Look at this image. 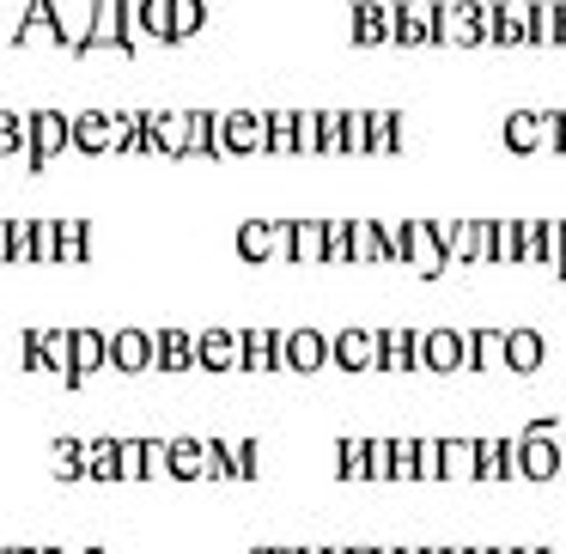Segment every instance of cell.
Segmentation results:
<instances>
[{
  "instance_id": "cell-1",
  "label": "cell",
  "mask_w": 566,
  "mask_h": 554,
  "mask_svg": "<svg viewBox=\"0 0 566 554\" xmlns=\"http://www.w3.org/2000/svg\"><path fill=\"white\" fill-rule=\"evenodd\" d=\"M98 50H111V55H135V19H128V0H92V19H86V31L74 38V62H86V55H98Z\"/></svg>"
},
{
  "instance_id": "cell-2",
  "label": "cell",
  "mask_w": 566,
  "mask_h": 554,
  "mask_svg": "<svg viewBox=\"0 0 566 554\" xmlns=\"http://www.w3.org/2000/svg\"><path fill=\"white\" fill-rule=\"evenodd\" d=\"M512 463H517V481H560V420L554 415L530 420L512 439Z\"/></svg>"
},
{
  "instance_id": "cell-3",
  "label": "cell",
  "mask_w": 566,
  "mask_h": 554,
  "mask_svg": "<svg viewBox=\"0 0 566 554\" xmlns=\"http://www.w3.org/2000/svg\"><path fill=\"white\" fill-rule=\"evenodd\" d=\"M451 269H481L493 262V220H432Z\"/></svg>"
},
{
  "instance_id": "cell-4",
  "label": "cell",
  "mask_w": 566,
  "mask_h": 554,
  "mask_svg": "<svg viewBox=\"0 0 566 554\" xmlns=\"http://www.w3.org/2000/svg\"><path fill=\"white\" fill-rule=\"evenodd\" d=\"M432 43L481 50V0H432Z\"/></svg>"
},
{
  "instance_id": "cell-5",
  "label": "cell",
  "mask_w": 566,
  "mask_h": 554,
  "mask_svg": "<svg viewBox=\"0 0 566 554\" xmlns=\"http://www.w3.org/2000/svg\"><path fill=\"white\" fill-rule=\"evenodd\" d=\"M67 153V116L62 111H31L25 116V171L43 177Z\"/></svg>"
},
{
  "instance_id": "cell-6",
  "label": "cell",
  "mask_w": 566,
  "mask_h": 554,
  "mask_svg": "<svg viewBox=\"0 0 566 554\" xmlns=\"http://www.w3.org/2000/svg\"><path fill=\"white\" fill-rule=\"evenodd\" d=\"M402 269H415L420 281H439L451 262H444V244H439V226L432 220H402Z\"/></svg>"
},
{
  "instance_id": "cell-7",
  "label": "cell",
  "mask_w": 566,
  "mask_h": 554,
  "mask_svg": "<svg viewBox=\"0 0 566 554\" xmlns=\"http://www.w3.org/2000/svg\"><path fill=\"white\" fill-rule=\"evenodd\" d=\"M329 366L342 372H378V330H366V323H347V330L329 335Z\"/></svg>"
},
{
  "instance_id": "cell-8",
  "label": "cell",
  "mask_w": 566,
  "mask_h": 554,
  "mask_svg": "<svg viewBox=\"0 0 566 554\" xmlns=\"http://www.w3.org/2000/svg\"><path fill=\"white\" fill-rule=\"evenodd\" d=\"M329 366V335L323 330H281V372H298V378H311V372Z\"/></svg>"
},
{
  "instance_id": "cell-9",
  "label": "cell",
  "mask_w": 566,
  "mask_h": 554,
  "mask_svg": "<svg viewBox=\"0 0 566 554\" xmlns=\"http://www.w3.org/2000/svg\"><path fill=\"white\" fill-rule=\"evenodd\" d=\"M415 359H420V372H432V378L463 372V330H420L415 335Z\"/></svg>"
},
{
  "instance_id": "cell-10",
  "label": "cell",
  "mask_w": 566,
  "mask_h": 554,
  "mask_svg": "<svg viewBox=\"0 0 566 554\" xmlns=\"http://www.w3.org/2000/svg\"><path fill=\"white\" fill-rule=\"evenodd\" d=\"M238 257H244L250 269L286 262V220H244L238 226Z\"/></svg>"
},
{
  "instance_id": "cell-11",
  "label": "cell",
  "mask_w": 566,
  "mask_h": 554,
  "mask_svg": "<svg viewBox=\"0 0 566 554\" xmlns=\"http://www.w3.org/2000/svg\"><path fill=\"white\" fill-rule=\"evenodd\" d=\"M390 43L396 50H427L432 43V0H390Z\"/></svg>"
},
{
  "instance_id": "cell-12",
  "label": "cell",
  "mask_w": 566,
  "mask_h": 554,
  "mask_svg": "<svg viewBox=\"0 0 566 554\" xmlns=\"http://www.w3.org/2000/svg\"><path fill=\"white\" fill-rule=\"evenodd\" d=\"M104 366L128 372V378L153 372V330H116V335H104Z\"/></svg>"
},
{
  "instance_id": "cell-13",
  "label": "cell",
  "mask_w": 566,
  "mask_h": 554,
  "mask_svg": "<svg viewBox=\"0 0 566 554\" xmlns=\"http://www.w3.org/2000/svg\"><path fill=\"white\" fill-rule=\"evenodd\" d=\"M238 372H281V330H262V323H250V330H238Z\"/></svg>"
},
{
  "instance_id": "cell-14",
  "label": "cell",
  "mask_w": 566,
  "mask_h": 554,
  "mask_svg": "<svg viewBox=\"0 0 566 554\" xmlns=\"http://www.w3.org/2000/svg\"><path fill=\"white\" fill-rule=\"evenodd\" d=\"M250 153H262V116L226 111L220 116V159H250Z\"/></svg>"
},
{
  "instance_id": "cell-15",
  "label": "cell",
  "mask_w": 566,
  "mask_h": 554,
  "mask_svg": "<svg viewBox=\"0 0 566 554\" xmlns=\"http://www.w3.org/2000/svg\"><path fill=\"white\" fill-rule=\"evenodd\" d=\"M548 111H512L505 116V153L530 159V153H548Z\"/></svg>"
},
{
  "instance_id": "cell-16",
  "label": "cell",
  "mask_w": 566,
  "mask_h": 554,
  "mask_svg": "<svg viewBox=\"0 0 566 554\" xmlns=\"http://www.w3.org/2000/svg\"><path fill=\"white\" fill-rule=\"evenodd\" d=\"M67 147H74V153H111L116 147V116L111 111L67 116Z\"/></svg>"
},
{
  "instance_id": "cell-17",
  "label": "cell",
  "mask_w": 566,
  "mask_h": 554,
  "mask_svg": "<svg viewBox=\"0 0 566 554\" xmlns=\"http://www.w3.org/2000/svg\"><path fill=\"white\" fill-rule=\"evenodd\" d=\"M153 372H196V335L153 330Z\"/></svg>"
},
{
  "instance_id": "cell-18",
  "label": "cell",
  "mask_w": 566,
  "mask_h": 554,
  "mask_svg": "<svg viewBox=\"0 0 566 554\" xmlns=\"http://www.w3.org/2000/svg\"><path fill=\"white\" fill-rule=\"evenodd\" d=\"M542 359H548L542 330H505V372H517V378H536Z\"/></svg>"
},
{
  "instance_id": "cell-19",
  "label": "cell",
  "mask_w": 566,
  "mask_h": 554,
  "mask_svg": "<svg viewBox=\"0 0 566 554\" xmlns=\"http://www.w3.org/2000/svg\"><path fill=\"white\" fill-rule=\"evenodd\" d=\"M463 372H505V330H463Z\"/></svg>"
},
{
  "instance_id": "cell-20",
  "label": "cell",
  "mask_w": 566,
  "mask_h": 554,
  "mask_svg": "<svg viewBox=\"0 0 566 554\" xmlns=\"http://www.w3.org/2000/svg\"><path fill=\"white\" fill-rule=\"evenodd\" d=\"M67 366H74V384H86L92 372H104V330H67Z\"/></svg>"
},
{
  "instance_id": "cell-21",
  "label": "cell",
  "mask_w": 566,
  "mask_h": 554,
  "mask_svg": "<svg viewBox=\"0 0 566 554\" xmlns=\"http://www.w3.org/2000/svg\"><path fill=\"white\" fill-rule=\"evenodd\" d=\"M415 335L420 330H402V323H396V330H378V372H396V378H402V372H420Z\"/></svg>"
},
{
  "instance_id": "cell-22",
  "label": "cell",
  "mask_w": 566,
  "mask_h": 554,
  "mask_svg": "<svg viewBox=\"0 0 566 554\" xmlns=\"http://www.w3.org/2000/svg\"><path fill=\"white\" fill-rule=\"evenodd\" d=\"M408 147V116L402 111H366V153H402Z\"/></svg>"
},
{
  "instance_id": "cell-23",
  "label": "cell",
  "mask_w": 566,
  "mask_h": 554,
  "mask_svg": "<svg viewBox=\"0 0 566 554\" xmlns=\"http://www.w3.org/2000/svg\"><path fill=\"white\" fill-rule=\"evenodd\" d=\"M354 43L359 50L390 43V0H354Z\"/></svg>"
},
{
  "instance_id": "cell-24",
  "label": "cell",
  "mask_w": 566,
  "mask_h": 554,
  "mask_svg": "<svg viewBox=\"0 0 566 554\" xmlns=\"http://www.w3.org/2000/svg\"><path fill=\"white\" fill-rule=\"evenodd\" d=\"M196 372H238V330L196 335Z\"/></svg>"
},
{
  "instance_id": "cell-25",
  "label": "cell",
  "mask_w": 566,
  "mask_h": 554,
  "mask_svg": "<svg viewBox=\"0 0 566 554\" xmlns=\"http://www.w3.org/2000/svg\"><path fill=\"white\" fill-rule=\"evenodd\" d=\"M171 481H208V439H165Z\"/></svg>"
},
{
  "instance_id": "cell-26",
  "label": "cell",
  "mask_w": 566,
  "mask_h": 554,
  "mask_svg": "<svg viewBox=\"0 0 566 554\" xmlns=\"http://www.w3.org/2000/svg\"><path fill=\"white\" fill-rule=\"evenodd\" d=\"M286 262L317 269L323 262V220H286Z\"/></svg>"
},
{
  "instance_id": "cell-27",
  "label": "cell",
  "mask_w": 566,
  "mask_h": 554,
  "mask_svg": "<svg viewBox=\"0 0 566 554\" xmlns=\"http://www.w3.org/2000/svg\"><path fill=\"white\" fill-rule=\"evenodd\" d=\"M475 481H517L512 439H475Z\"/></svg>"
},
{
  "instance_id": "cell-28",
  "label": "cell",
  "mask_w": 566,
  "mask_h": 554,
  "mask_svg": "<svg viewBox=\"0 0 566 554\" xmlns=\"http://www.w3.org/2000/svg\"><path fill=\"white\" fill-rule=\"evenodd\" d=\"M220 463H226V481H256L262 475V445L256 439H220Z\"/></svg>"
},
{
  "instance_id": "cell-29",
  "label": "cell",
  "mask_w": 566,
  "mask_h": 554,
  "mask_svg": "<svg viewBox=\"0 0 566 554\" xmlns=\"http://www.w3.org/2000/svg\"><path fill=\"white\" fill-rule=\"evenodd\" d=\"M347 250H354V269L390 262V257H384V226L378 220H347Z\"/></svg>"
},
{
  "instance_id": "cell-30",
  "label": "cell",
  "mask_w": 566,
  "mask_h": 554,
  "mask_svg": "<svg viewBox=\"0 0 566 554\" xmlns=\"http://www.w3.org/2000/svg\"><path fill=\"white\" fill-rule=\"evenodd\" d=\"M184 128H189V159H220V116L184 111Z\"/></svg>"
},
{
  "instance_id": "cell-31",
  "label": "cell",
  "mask_w": 566,
  "mask_h": 554,
  "mask_svg": "<svg viewBox=\"0 0 566 554\" xmlns=\"http://www.w3.org/2000/svg\"><path fill=\"white\" fill-rule=\"evenodd\" d=\"M55 262H92V226L86 220H55Z\"/></svg>"
},
{
  "instance_id": "cell-32",
  "label": "cell",
  "mask_w": 566,
  "mask_h": 554,
  "mask_svg": "<svg viewBox=\"0 0 566 554\" xmlns=\"http://www.w3.org/2000/svg\"><path fill=\"white\" fill-rule=\"evenodd\" d=\"M439 481H475V439H439Z\"/></svg>"
},
{
  "instance_id": "cell-33",
  "label": "cell",
  "mask_w": 566,
  "mask_h": 554,
  "mask_svg": "<svg viewBox=\"0 0 566 554\" xmlns=\"http://www.w3.org/2000/svg\"><path fill=\"white\" fill-rule=\"evenodd\" d=\"M208 31V0H171V43H189Z\"/></svg>"
},
{
  "instance_id": "cell-34",
  "label": "cell",
  "mask_w": 566,
  "mask_h": 554,
  "mask_svg": "<svg viewBox=\"0 0 566 554\" xmlns=\"http://www.w3.org/2000/svg\"><path fill=\"white\" fill-rule=\"evenodd\" d=\"M335 475L366 481V439H335Z\"/></svg>"
},
{
  "instance_id": "cell-35",
  "label": "cell",
  "mask_w": 566,
  "mask_h": 554,
  "mask_svg": "<svg viewBox=\"0 0 566 554\" xmlns=\"http://www.w3.org/2000/svg\"><path fill=\"white\" fill-rule=\"evenodd\" d=\"M86 481H116V439L86 445Z\"/></svg>"
},
{
  "instance_id": "cell-36",
  "label": "cell",
  "mask_w": 566,
  "mask_h": 554,
  "mask_svg": "<svg viewBox=\"0 0 566 554\" xmlns=\"http://www.w3.org/2000/svg\"><path fill=\"white\" fill-rule=\"evenodd\" d=\"M0 159H25V116L0 111Z\"/></svg>"
},
{
  "instance_id": "cell-37",
  "label": "cell",
  "mask_w": 566,
  "mask_h": 554,
  "mask_svg": "<svg viewBox=\"0 0 566 554\" xmlns=\"http://www.w3.org/2000/svg\"><path fill=\"white\" fill-rule=\"evenodd\" d=\"M55 475H62V481L86 475V445H80V439H55Z\"/></svg>"
},
{
  "instance_id": "cell-38",
  "label": "cell",
  "mask_w": 566,
  "mask_h": 554,
  "mask_svg": "<svg viewBox=\"0 0 566 554\" xmlns=\"http://www.w3.org/2000/svg\"><path fill=\"white\" fill-rule=\"evenodd\" d=\"M493 262H500V269L517 262V220H493Z\"/></svg>"
},
{
  "instance_id": "cell-39",
  "label": "cell",
  "mask_w": 566,
  "mask_h": 554,
  "mask_svg": "<svg viewBox=\"0 0 566 554\" xmlns=\"http://www.w3.org/2000/svg\"><path fill=\"white\" fill-rule=\"evenodd\" d=\"M342 153H366V111H342Z\"/></svg>"
},
{
  "instance_id": "cell-40",
  "label": "cell",
  "mask_w": 566,
  "mask_h": 554,
  "mask_svg": "<svg viewBox=\"0 0 566 554\" xmlns=\"http://www.w3.org/2000/svg\"><path fill=\"white\" fill-rule=\"evenodd\" d=\"M116 481H147L140 475V439H116Z\"/></svg>"
},
{
  "instance_id": "cell-41",
  "label": "cell",
  "mask_w": 566,
  "mask_h": 554,
  "mask_svg": "<svg viewBox=\"0 0 566 554\" xmlns=\"http://www.w3.org/2000/svg\"><path fill=\"white\" fill-rule=\"evenodd\" d=\"M530 43H554V0H530Z\"/></svg>"
},
{
  "instance_id": "cell-42",
  "label": "cell",
  "mask_w": 566,
  "mask_h": 554,
  "mask_svg": "<svg viewBox=\"0 0 566 554\" xmlns=\"http://www.w3.org/2000/svg\"><path fill=\"white\" fill-rule=\"evenodd\" d=\"M31 262H55V220H31Z\"/></svg>"
},
{
  "instance_id": "cell-43",
  "label": "cell",
  "mask_w": 566,
  "mask_h": 554,
  "mask_svg": "<svg viewBox=\"0 0 566 554\" xmlns=\"http://www.w3.org/2000/svg\"><path fill=\"white\" fill-rule=\"evenodd\" d=\"M366 481H390V439H366Z\"/></svg>"
},
{
  "instance_id": "cell-44",
  "label": "cell",
  "mask_w": 566,
  "mask_h": 554,
  "mask_svg": "<svg viewBox=\"0 0 566 554\" xmlns=\"http://www.w3.org/2000/svg\"><path fill=\"white\" fill-rule=\"evenodd\" d=\"M390 481H415V439H390Z\"/></svg>"
},
{
  "instance_id": "cell-45",
  "label": "cell",
  "mask_w": 566,
  "mask_h": 554,
  "mask_svg": "<svg viewBox=\"0 0 566 554\" xmlns=\"http://www.w3.org/2000/svg\"><path fill=\"white\" fill-rule=\"evenodd\" d=\"M415 481H439V439H415Z\"/></svg>"
},
{
  "instance_id": "cell-46",
  "label": "cell",
  "mask_w": 566,
  "mask_h": 554,
  "mask_svg": "<svg viewBox=\"0 0 566 554\" xmlns=\"http://www.w3.org/2000/svg\"><path fill=\"white\" fill-rule=\"evenodd\" d=\"M140 475H153V481L171 475V463H165V445H159V439H140Z\"/></svg>"
},
{
  "instance_id": "cell-47",
  "label": "cell",
  "mask_w": 566,
  "mask_h": 554,
  "mask_svg": "<svg viewBox=\"0 0 566 554\" xmlns=\"http://www.w3.org/2000/svg\"><path fill=\"white\" fill-rule=\"evenodd\" d=\"M13 232V262H31V220H7Z\"/></svg>"
},
{
  "instance_id": "cell-48",
  "label": "cell",
  "mask_w": 566,
  "mask_h": 554,
  "mask_svg": "<svg viewBox=\"0 0 566 554\" xmlns=\"http://www.w3.org/2000/svg\"><path fill=\"white\" fill-rule=\"evenodd\" d=\"M548 128H554V135H548V153H554V159H566V111H548Z\"/></svg>"
},
{
  "instance_id": "cell-49",
  "label": "cell",
  "mask_w": 566,
  "mask_h": 554,
  "mask_svg": "<svg viewBox=\"0 0 566 554\" xmlns=\"http://www.w3.org/2000/svg\"><path fill=\"white\" fill-rule=\"evenodd\" d=\"M554 43L566 50V0H554Z\"/></svg>"
},
{
  "instance_id": "cell-50",
  "label": "cell",
  "mask_w": 566,
  "mask_h": 554,
  "mask_svg": "<svg viewBox=\"0 0 566 554\" xmlns=\"http://www.w3.org/2000/svg\"><path fill=\"white\" fill-rule=\"evenodd\" d=\"M0 262H13V232H7V220H0Z\"/></svg>"
},
{
  "instance_id": "cell-51",
  "label": "cell",
  "mask_w": 566,
  "mask_h": 554,
  "mask_svg": "<svg viewBox=\"0 0 566 554\" xmlns=\"http://www.w3.org/2000/svg\"><path fill=\"white\" fill-rule=\"evenodd\" d=\"M554 274L566 281V220H560V269H554Z\"/></svg>"
},
{
  "instance_id": "cell-52",
  "label": "cell",
  "mask_w": 566,
  "mask_h": 554,
  "mask_svg": "<svg viewBox=\"0 0 566 554\" xmlns=\"http://www.w3.org/2000/svg\"><path fill=\"white\" fill-rule=\"evenodd\" d=\"M13 554H55V548H13Z\"/></svg>"
},
{
  "instance_id": "cell-53",
  "label": "cell",
  "mask_w": 566,
  "mask_h": 554,
  "mask_svg": "<svg viewBox=\"0 0 566 554\" xmlns=\"http://www.w3.org/2000/svg\"><path fill=\"white\" fill-rule=\"evenodd\" d=\"M256 554H298V548H256Z\"/></svg>"
},
{
  "instance_id": "cell-54",
  "label": "cell",
  "mask_w": 566,
  "mask_h": 554,
  "mask_svg": "<svg viewBox=\"0 0 566 554\" xmlns=\"http://www.w3.org/2000/svg\"><path fill=\"white\" fill-rule=\"evenodd\" d=\"M560 481H566V439H560Z\"/></svg>"
},
{
  "instance_id": "cell-55",
  "label": "cell",
  "mask_w": 566,
  "mask_h": 554,
  "mask_svg": "<svg viewBox=\"0 0 566 554\" xmlns=\"http://www.w3.org/2000/svg\"><path fill=\"white\" fill-rule=\"evenodd\" d=\"M347 554H378V548H347Z\"/></svg>"
},
{
  "instance_id": "cell-56",
  "label": "cell",
  "mask_w": 566,
  "mask_h": 554,
  "mask_svg": "<svg viewBox=\"0 0 566 554\" xmlns=\"http://www.w3.org/2000/svg\"><path fill=\"white\" fill-rule=\"evenodd\" d=\"M512 554H542V548H512Z\"/></svg>"
},
{
  "instance_id": "cell-57",
  "label": "cell",
  "mask_w": 566,
  "mask_h": 554,
  "mask_svg": "<svg viewBox=\"0 0 566 554\" xmlns=\"http://www.w3.org/2000/svg\"><path fill=\"white\" fill-rule=\"evenodd\" d=\"M323 554H347V548H323Z\"/></svg>"
},
{
  "instance_id": "cell-58",
  "label": "cell",
  "mask_w": 566,
  "mask_h": 554,
  "mask_svg": "<svg viewBox=\"0 0 566 554\" xmlns=\"http://www.w3.org/2000/svg\"><path fill=\"white\" fill-rule=\"evenodd\" d=\"M378 554H402V548H378Z\"/></svg>"
},
{
  "instance_id": "cell-59",
  "label": "cell",
  "mask_w": 566,
  "mask_h": 554,
  "mask_svg": "<svg viewBox=\"0 0 566 554\" xmlns=\"http://www.w3.org/2000/svg\"><path fill=\"white\" fill-rule=\"evenodd\" d=\"M402 554H427V548H402Z\"/></svg>"
},
{
  "instance_id": "cell-60",
  "label": "cell",
  "mask_w": 566,
  "mask_h": 554,
  "mask_svg": "<svg viewBox=\"0 0 566 554\" xmlns=\"http://www.w3.org/2000/svg\"><path fill=\"white\" fill-rule=\"evenodd\" d=\"M542 554H566V548H542Z\"/></svg>"
},
{
  "instance_id": "cell-61",
  "label": "cell",
  "mask_w": 566,
  "mask_h": 554,
  "mask_svg": "<svg viewBox=\"0 0 566 554\" xmlns=\"http://www.w3.org/2000/svg\"><path fill=\"white\" fill-rule=\"evenodd\" d=\"M469 554H493V548H469Z\"/></svg>"
},
{
  "instance_id": "cell-62",
  "label": "cell",
  "mask_w": 566,
  "mask_h": 554,
  "mask_svg": "<svg viewBox=\"0 0 566 554\" xmlns=\"http://www.w3.org/2000/svg\"><path fill=\"white\" fill-rule=\"evenodd\" d=\"M0 554H13V548H0Z\"/></svg>"
}]
</instances>
